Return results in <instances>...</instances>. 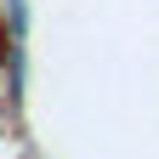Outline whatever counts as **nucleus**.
<instances>
[{
	"label": "nucleus",
	"mask_w": 159,
	"mask_h": 159,
	"mask_svg": "<svg viewBox=\"0 0 159 159\" xmlns=\"http://www.w3.org/2000/svg\"><path fill=\"white\" fill-rule=\"evenodd\" d=\"M11 51H17V34L6 40V29H0V63H6V57H11Z\"/></svg>",
	"instance_id": "nucleus-1"
}]
</instances>
